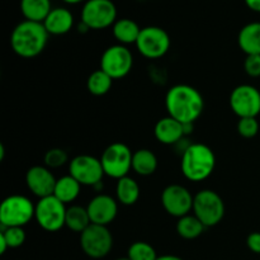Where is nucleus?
I'll return each instance as SVG.
<instances>
[{"label":"nucleus","instance_id":"obj_1","mask_svg":"<svg viewBox=\"0 0 260 260\" xmlns=\"http://www.w3.org/2000/svg\"><path fill=\"white\" fill-rule=\"evenodd\" d=\"M168 116L182 124H194L205 111V99L200 90L187 84H177L165 95Z\"/></svg>","mask_w":260,"mask_h":260},{"label":"nucleus","instance_id":"obj_2","mask_svg":"<svg viewBox=\"0 0 260 260\" xmlns=\"http://www.w3.org/2000/svg\"><path fill=\"white\" fill-rule=\"evenodd\" d=\"M48 32L43 23L23 20L18 23L10 35V47L15 55L23 58H33L45 51Z\"/></svg>","mask_w":260,"mask_h":260},{"label":"nucleus","instance_id":"obj_3","mask_svg":"<svg viewBox=\"0 0 260 260\" xmlns=\"http://www.w3.org/2000/svg\"><path fill=\"white\" fill-rule=\"evenodd\" d=\"M215 168V152L207 145L193 142L182 154V174L190 182H203L211 177Z\"/></svg>","mask_w":260,"mask_h":260},{"label":"nucleus","instance_id":"obj_4","mask_svg":"<svg viewBox=\"0 0 260 260\" xmlns=\"http://www.w3.org/2000/svg\"><path fill=\"white\" fill-rule=\"evenodd\" d=\"M36 205L25 196L13 194L5 198L0 205L2 229L24 228L35 218Z\"/></svg>","mask_w":260,"mask_h":260},{"label":"nucleus","instance_id":"obj_5","mask_svg":"<svg viewBox=\"0 0 260 260\" xmlns=\"http://www.w3.org/2000/svg\"><path fill=\"white\" fill-rule=\"evenodd\" d=\"M225 202L217 192L212 189H202L194 196L193 215L205 225L213 228L225 217Z\"/></svg>","mask_w":260,"mask_h":260},{"label":"nucleus","instance_id":"obj_6","mask_svg":"<svg viewBox=\"0 0 260 260\" xmlns=\"http://www.w3.org/2000/svg\"><path fill=\"white\" fill-rule=\"evenodd\" d=\"M132 151L126 144L113 142L106 147L101 156L104 174L113 179H121L132 170Z\"/></svg>","mask_w":260,"mask_h":260},{"label":"nucleus","instance_id":"obj_7","mask_svg":"<svg viewBox=\"0 0 260 260\" xmlns=\"http://www.w3.org/2000/svg\"><path fill=\"white\" fill-rule=\"evenodd\" d=\"M65 203L61 202L55 196L41 198L36 205L35 220L41 229L47 233H56L65 226L66 221Z\"/></svg>","mask_w":260,"mask_h":260},{"label":"nucleus","instance_id":"obj_8","mask_svg":"<svg viewBox=\"0 0 260 260\" xmlns=\"http://www.w3.org/2000/svg\"><path fill=\"white\" fill-rule=\"evenodd\" d=\"M80 246L89 258H106L113 248V236L108 226L91 223L80 234Z\"/></svg>","mask_w":260,"mask_h":260},{"label":"nucleus","instance_id":"obj_9","mask_svg":"<svg viewBox=\"0 0 260 260\" xmlns=\"http://www.w3.org/2000/svg\"><path fill=\"white\" fill-rule=\"evenodd\" d=\"M117 20V8L112 0H86L81 9V22L90 29L101 30L113 27Z\"/></svg>","mask_w":260,"mask_h":260},{"label":"nucleus","instance_id":"obj_10","mask_svg":"<svg viewBox=\"0 0 260 260\" xmlns=\"http://www.w3.org/2000/svg\"><path fill=\"white\" fill-rule=\"evenodd\" d=\"M170 45L172 41L167 30L156 25H149L141 29L136 42V48L140 55L144 57L149 60H156L167 55Z\"/></svg>","mask_w":260,"mask_h":260},{"label":"nucleus","instance_id":"obj_11","mask_svg":"<svg viewBox=\"0 0 260 260\" xmlns=\"http://www.w3.org/2000/svg\"><path fill=\"white\" fill-rule=\"evenodd\" d=\"M134 68V56L123 45L109 46L104 50L101 57V69L108 74L113 80L128 75Z\"/></svg>","mask_w":260,"mask_h":260},{"label":"nucleus","instance_id":"obj_12","mask_svg":"<svg viewBox=\"0 0 260 260\" xmlns=\"http://www.w3.org/2000/svg\"><path fill=\"white\" fill-rule=\"evenodd\" d=\"M69 174L75 178L81 185L95 187L103 182L104 170L101 159L91 155H78L69 164Z\"/></svg>","mask_w":260,"mask_h":260},{"label":"nucleus","instance_id":"obj_13","mask_svg":"<svg viewBox=\"0 0 260 260\" xmlns=\"http://www.w3.org/2000/svg\"><path fill=\"white\" fill-rule=\"evenodd\" d=\"M230 108L239 118H256L260 113V91L249 84L236 86L229 98Z\"/></svg>","mask_w":260,"mask_h":260},{"label":"nucleus","instance_id":"obj_14","mask_svg":"<svg viewBox=\"0 0 260 260\" xmlns=\"http://www.w3.org/2000/svg\"><path fill=\"white\" fill-rule=\"evenodd\" d=\"M194 196L180 184H170L162 190L161 206L168 215L180 218L193 211Z\"/></svg>","mask_w":260,"mask_h":260},{"label":"nucleus","instance_id":"obj_15","mask_svg":"<svg viewBox=\"0 0 260 260\" xmlns=\"http://www.w3.org/2000/svg\"><path fill=\"white\" fill-rule=\"evenodd\" d=\"M86 210L91 223L108 226L116 220L118 213V201L111 196L101 193L89 201Z\"/></svg>","mask_w":260,"mask_h":260},{"label":"nucleus","instance_id":"obj_16","mask_svg":"<svg viewBox=\"0 0 260 260\" xmlns=\"http://www.w3.org/2000/svg\"><path fill=\"white\" fill-rule=\"evenodd\" d=\"M57 179L51 173V169L42 165H35L25 173V184L27 188L41 200V198L53 196Z\"/></svg>","mask_w":260,"mask_h":260},{"label":"nucleus","instance_id":"obj_17","mask_svg":"<svg viewBox=\"0 0 260 260\" xmlns=\"http://www.w3.org/2000/svg\"><path fill=\"white\" fill-rule=\"evenodd\" d=\"M154 135L160 144L177 145L185 137L184 124L170 116L162 117L155 124Z\"/></svg>","mask_w":260,"mask_h":260},{"label":"nucleus","instance_id":"obj_18","mask_svg":"<svg viewBox=\"0 0 260 260\" xmlns=\"http://www.w3.org/2000/svg\"><path fill=\"white\" fill-rule=\"evenodd\" d=\"M48 35L62 36L74 27V15L66 8H53L43 22Z\"/></svg>","mask_w":260,"mask_h":260},{"label":"nucleus","instance_id":"obj_19","mask_svg":"<svg viewBox=\"0 0 260 260\" xmlns=\"http://www.w3.org/2000/svg\"><path fill=\"white\" fill-rule=\"evenodd\" d=\"M238 45L246 56L260 55V22L248 23L241 28Z\"/></svg>","mask_w":260,"mask_h":260},{"label":"nucleus","instance_id":"obj_20","mask_svg":"<svg viewBox=\"0 0 260 260\" xmlns=\"http://www.w3.org/2000/svg\"><path fill=\"white\" fill-rule=\"evenodd\" d=\"M141 29L142 28H140V25L135 20L129 19V18L117 19L113 27H112L114 38H116L119 45L123 46L136 45Z\"/></svg>","mask_w":260,"mask_h":260},{"label":"nucleus","instance_id":"obj_21","mask_svg":"<svg viewBox=\"0 0 260 260\" xmlns=\"http://www.w3.org/2000/svg\"><path fill=\"white\" fill-rule=\"evenodd\" d=\"M52 9L51 0H20V12L30 22L43 23Z\"/></svg>","mask_w":260,"mask_h":260},{"label":"nucleus","instance_id":"obj_22","mask_svg":"<svg viewBox=\"0 0 260 260\" xmlns=\"http://www.w3.org/2000/svg\"><path fill=\"white\" fill-rule=\"evenodd\" d=\"M157 169V157L151 150L140 149L132 156V170L141 177H150Z\"/></svg>","mask_w":260,"mask_h":260},{"label":"nucleus","instance_id":"obj_23","mask_svg":"<svg viewBox=\"0 0 260 260\" xmlns=\"http://www.w3.org/2000/svg\"><path fill=\"white\" fill-rule=\"evenodd\" d=\"M140 185L134 178L124 177L117 180L116 198L123 206H134L140 198Z\"/></svg>","mask_w":260,"mask_h":260},{"label":"nucleus","instance_id":"obj_24","mask_svg":"<svg viewBox=\"0 0 260 260\" xmlns=\"http://www.w3.org/2000/svg\"><path fill=\"white\" fill-rule=\"evenodd\" d=\"M81 187H83V185H81L75 178L71 177L70 174L65 175V177H61L60 179H57V182H56L53 196H55L57 200H60L62 203L68 205V203L74 202V201L79 197Z\"/></svg>","mask_w":260,"mask_h":260},{"label":"nucleus","instance_id":"obj_25","mask_svg":"<svg viewBox=\"0 0 260 260\" xmlns=\"http://www.w3.org/2000/svg\"><path fill=\"white\" fill-rule=\"evenodd\" d=\"M90 225L91 221L90 217H89L86 207H81V206L75 205L68 208V211H66L65 226L69 230L81 234Z\"/></svg>","mask_w":260,"mask_h":260},{"label":"nucleus","instance_id":"obj_26","mask_svg":"<svg viewBox=\"0 0 260 260\" xmlns=\"http://www.w3.org/2000/svg\"><path fill=\"white\" fill-rule=\"evenodd\" d=\"M205 229V225L194 215L189 213V215L178 218L177 233L180 238L185 240H194L200 238Z\"/></svg>","mask_w":260,"mask_h":260},{"label":"nucleus","instance_id":"obj_27","mask_svg":"<svg viewBox=\"0 0 260 260\" xmlns=\"http://www.w3.org/2000/svg\"><path fill=\"white\" fill-rule=\"evenodd\" d=\"M112 85H113V79L102 69L93 71L86 80V89L91 95L95 96L106 95L111 90Z\"/></svg>","mask_w":260,"mask_h":260},{"label":"nucleus","instance_id":"obj_28","mask_svg":"<svg viewBox=\"0 0 260 260\" xmlns=\"http://www.w3.org/2000/svg\"><path fill=\"white\" fill-rule=\"evenodd\" d=\"M127 258L129 260H156L157 254L154 246L145 241H136L131 244L127 250Z\"/></svg>","mask_w":260,"mask_h":260},{"label":"nucleus","instance_id":"obj_29","mask_svg":"<svg viewBox=\"0 0 260 260\" xmlns=\"http://www.w3.org/2000/svg\"><path fill=\"white\" fill-rule=\"evenodd\" d=\"M0 235L7 241L8 248L9 249L20 248L25 241V231L23 228L2 229Z\"/></svg>","mask_w":260,"mask_h":260},{"label":"nucleus","instance_id":"obj_30","mask_svg":"<svg viewBox=\"0 0 260 260\" xmlns=\"http://www.w3.org/2000/svg\"><path fill=\"white\" fill-rule=\"evenodd\" d=\"M43 160H45V167H47L48 169H57L69 161V155L63 149L53 147L46 152Z\"/></svg>","mask_w":260,"mask_h":260},{"label":"nucleus","instance_id":"obj_31","mask_svg":"<svg viewBox=\"0 0 260 260\" xmlns=\"http://www.w3.org/2000/svg\"><path fill=\"white\" fill-rule=\"evenodd\" d=\"M238 132L244 139H253L259 132V122L256 118H239Z\"/></svg>","mask_w":260,"mask_h":260},{"label":"nucleus","instance_id":"obj_32","mask_svg":"<svg viewBox=\"0 0 260 260\" xmlns=\"http://www.w3.org/2000/svg\"><path fill=\"white\" fill-rule=\"evenodd\" d=\"M244 70L250 78L260 76V55H248L244 60Z\"/></svg>","mask_w":260,"mask_h":260},{"label":"nucleus","instance_id":"obj_33","mask_svg":"<svg viewBox=\"0 0 260 260\" xmlns=\"http://www.w3.org/2000/svg\"><path fill=\"white\" fill-rule=\"evenodd\" d=\"M246 245L250 251L260 254V233H251L246 239Z\"/></svg>","mask_w":260,"mask_h":260},{"label":"nucleus","instance_id":"obj_34","mask_svg":"<svg viewBox=\"0 0 260 260\" xmlns=\"http://www.w3.org/2000/svg\"><path fill=\"white\" fill-rule=\"evenodd\" d=\"M246 4V7L249 8L253 12L260 13V0H244Z\"/></svg>","mask_w":260,"mask_h":260},{"label":"nucleus","instance_id":"obj_35","mask_svg":"<svg viewBox=\"0 0 260 260\" xmlns=\"http://www.w3.org/2000/svg\"><path fill=\"white\" fill-rule=\"evenodd\" d=\"M89 30H90V28L88 27V25L85 24V23H83L80 20V23L78 24V32L79 33H83V35H85V33H88Z\"/></svg>","mask_w":260,"mask_h":260},{"label":"nucleus","instance_id":"obj_36","mask_svg":"<svg viewBox=\"0 0 260 260\" xmlns=\"http://www.w3.org/2000/svg\"><path fill=\"white\" fill-rule=\"evenodd\" d=\"M156 260H183L180 256L177 255H172V254H167V255H161V256H157Z\"/></svg>","mask_w":260,"mask_h":260},{"label":"nucleus","instance_id":"obj_37","mask_svg":"<svg viewBox=\"0 0 260 260\" xmlns=\"http://www.w3.org/2000/svg\"><path fill=\"white\" fill-rule=\"evenodd\" d=\"M4 157H5V147H4V145L0 142V161H3V160H4Z\"/></svg>","mask_w":260,"mask_h":260},{"label":"nucleus","instance_id":"obj_38","mask_svg":"<svg viewBox=\"0 0 260 260\" xmlns=\"http://www.w3.org/2000/svg\"><path fill=\"white\" fill-rule=\"evenodd\" d=\"M63 3H68V4H79L81 2H86V0H62Z\"/></svg>","mask_w":260,"mask_h":260},{"label":"nucleus","instance_id":"obj_39","mask_svg":"<svg viewBox=\"0 0 260 260\" xmlns=\"http://www.w3.org/2000/svg\"><path fill=\"white\" fill-rule=\"evenodd\" d=\"M116 260H129V259L126 256V258H118V259H116Z\"/></svg>","mask_w":260,"mask_h":260}]
</instances>
